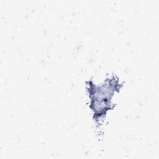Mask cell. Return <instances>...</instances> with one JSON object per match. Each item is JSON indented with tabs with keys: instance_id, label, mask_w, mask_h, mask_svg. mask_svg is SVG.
<instances>
[{
	"instance_id": "1",
	"label": "cell",
	"mask_w": 159,
	"mask_h": 159,
	"mask_svg": "<svg viewBox=\"0 0 159 159\" xmlns=\"http://www.w3.org/2000/svg\"><path fill=\"white\" fill-rule=\"evenodd\" d=\"M119 84L115 80H110L100 86L89 84V94L91 99V107L96 117L106 114L110 108V100L113 92L117 89Z\"/></svg>"
}]
</instances>
